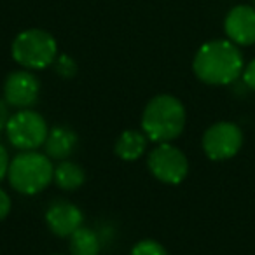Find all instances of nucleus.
Listing matches in <instances>:
<instances>
[{
	"label": "nucleus",
	"mask_w": 255,
	"mask_h": 255,
	"mask_svg": "<svg viewBox=\"0 0 255 255\" xmlns=\"http://www.w3.org/2000/svg\"><path fill=\"white\" fill-rule=\"evenodd\" d=\"M243 54L240 46L229 39H215L205 42L192 60L194 75L210 86L233 84L243 74Z\"/></svg>",
	"instance_id": "obj_1"
},
{
	"label": "nucleus",
	"mask_w": 255,
	"mask_h": 255,
	"mask_svg": "<svg viewBox=\"0 0 255 255\" xmlns=\"http://www.w3.org/2000/svg\"><path fill=\"white\" fill-rule=\"evenodd\" d=\"M187 123L185 107L173 95H156L142 112V131L152 143H168L184 133Z\"/></svg>",
	"instance_id": "obj_2"
},
{
	"label": "nucleus",
	"mask_w": 255,
	"mask_h": 255,
	"mask_svg": "<svg viewBox=\"0 0 255 255\" xmlns=\"http://www.w3.org/2000/svg\"><path fill=\"white\" fill-rule=\"evenodd\" d=\"M54 178V164L47 154L39 150H23L11 159L7 180L16 192L35 196L46 191Z\"/></svg>",
	"instance_id": "obj_3"
},
{
	"label": "nucleus",
	"mask_w": 255,
	"mask_h": 255,
	"mask_svg": "<svg viewBox=\"0 0 255 255\" xmlns=\"http://www.w3.org/2000/svg\"><path fill=\"white\" fill-rule=\"evenodd\" d=\"M12 60L26 70H44L58 58V42L53 33L42 28L19 32L11 44Z\"/></svg>",
	"instance_id": "obj_4"
},
{
	"label": "nucleus",
	"mask_w": 255,
	"mask_h": 255,
	"mask_svg": "<svg viewBox=\"0 0 255 255\" xmlns=\"http://www.w3.org/2000/svg\"><path fill=\"white\" fill-rule=\"evenodd\" d=\"M5 135H7L9 143L19 152L37 150L40 145L46 143V138L49 135V126L39 112L32 109H23L9 117Z\"/></svg>",
	"instance_id": "obj_5"
},
{
	"label": "nucleus",
	"mask_w": 255,
	"mask_h": 255,
	"mask_svg": "<svg viewBox=\"0 0 255 255\" xmlns=\"http://www.w3.org/2000/svg\"><path fill=\"white\" fill-rule=\"evenodd\" d=\"M147 168L161 184L178 185L189 175V159L171 142L156 143V147L147 154Z\"/></svg>",
	"instance_id": "obj_6"
},
{
	"label": "nucleus",
	"mask_w": 255,
	"mask_h": 255,
	"mask_svg": "<svg viewBox=\"0 0 255 255\" xmlns=\"http://www.w3.org/2000/svg\"><path fill=\"white\" fill-rule=\"evenodd\" d=\"M243 145L241 128L229 121L215 123L203 133L201 147L206 157L212 161H227L240 152Z\"/></svg>",
	"instance_id": "obj_7"
},
{
	"label": "nucleus",
	"mask_w": 255,
	"mask_h": 255,
	"mask_svg": "<svg viewBox=\"0 0 255 255\" xmlns=\"http://www.w3.org/2000/svg\"><path fill=\"white\" fill-rule=\"evenodd\" d=\"M40 96V81L32 70H14L4 81V100L12 109H32Z\"/></svg>",
	"instance_id": "obj_8"
},
{
	"label": "nucleus",
	"mask_w": 255,
	"mask_h": 255,
	"mask_svg": "<svg viewBox=\"0 0 255 255\" xmlns=\"http://www.w3.org/2000/svg\"><path fill=\"white\" fill-rule=\"evenodd\" d=\"M46 226L54 236L70 238L84 222V213L77 205L67 199H56L46 208L44 213Z\"/></svg>",
	"instance_id": "obj_9"
},
{
	"label": "nucleus",
	"mask_w": 255,
	"mask_h": 255,
	"mask_svg": "<svg viewBox=\"0 0 255 255\" xmlns=\"http://www.w3.org/2000/svg\"><path fill=\"white\" fill-rule=\"evenodd\" d=\"M224 32L236 46L255 44V7L236 5L231 9L224 19Z\"/></svg>",
	"instance_id": "obj_10"
},
{
	"label": "nucleus",
	"mask_w": 255,
	"mask_h": 255,
	"mask_svg": "<svg viewBox=\"0 0 255 255\" xmlns=\"http://www.w3.org/2000/svg\"><path fill=\"white\" fill-rule=\"evenodd\" d=\"M79 145L77 133L68 126H54L49 129V135L44 143L46 154L51 159L63 161L74 154V150Z\"/></svg>",
	"instance_id": "obj_11"
},
{
	"label": "nucleus",
	"mask_w": 255,
	"mask_h": 255,
	"mask_svg": "<svg viewBox=\"0 0 255 255\" xmlns=\"http://www.w3.org/2000/svg\"><path fill=\"white\" fill-rule=\"evenodd\" d=\"M147 145H149V138L142 129L140 131L138 129H124L114 143V152L121 161L133 163L145 154Z\"/></svg>",
	"instance_id": "obj_12"
},
{
	"label": "nucleus",
	"mask_w": 255,
	"mask_h": 255,
	"mask_svg": "<svg viewBox=\"0 0 255 255\" xmlns=\"http://www.w3.org/2000/svg\"><path fill=\"white\" fill-rule=\"evenodd\" d=\"M53 182L61 189V191L74 192L81 189L86 182V171L81 164L74 161L63 159L54 166V178Z\"/></svg>",
	"instance_id": "obj_13"
},
{
	"label": "nucleus",
	"mask_w": 255,
	"mask_h": 255,
	"mask_svg": "<svg viewBox=\"0 0 255 255\" xmlns=\"http://www.w3.org/2000/svg\"><path fill=\"white\" fill-rule=\"evenodd\" d=\"M102 241L91 227H79L68 238V252L70 255H100Z\"/></svg>",
	"instance_id": "obj_14"
},
{
	"label": "nucleus",
	"mask_w": 255,
	"mask_h": 255,
	"mask_svg": "<svg viewBox=\"0 0 255 255\" xmlns=\"http://www.w3.org/2000/svg\"><path fill=\"white\" fill-rule=\"evenodd\" d=\"M129 255H170L168 250L156 240H140L133 245Z\"/></svg>",
	"instance_id": "obj_15"
},
{
	"label": "nucleus",
	"mask_w": 255,
	"mask_h": 255,
	"mask_svg": "<svg viewBox=\"0 0 255 255\" xmlns=\"http://www.w3.org/2000/svg\"><path fill=\"white\" fill-rule=\"evenodd\" d=\"M53 67L61 79L75 77V75H77V70H79L77 61H75L72 56H68V54H58V58L53 63Z\"/></svg>",
	"instance_id": "obj_16"
},
{
	"label": "nucleus",
	"mask_w": 255,
	"mask_h": 255,
	"mask_svg": "<svg viewBox=\"0 0 255 255\" xmlns=\"http://www.w3.org/2000/svg\"><path fill=\"white\" fill-rule=\"evenodd\" d=\"M11 210H12L11 196L7 194V191H4V189L0 187V222L7 219L9 213H11Z\"/></svg>",
	"instance_id": "obj_17"
},
{
	"label": "nucleus",
	"mask_w": 255,
	"mask_h": 255,
	"mask_svg": "<svg viewBox=\"0 0 255 255\" xmlns=\"http://www.w3.org/2000/svg\"><path fill=\"white\" fill-rule=\"evenodd\" d=\"M241 77H243L245 86H247V88H250L252 91H255V58L248 65H245Z\"/></svg>",
	"instance_id": "obj_18"
},
{
	"label": "nucleus",
	"mask_w": 255,
	"mask_h": 255,
	"mask_svg": "<svg viewBox=\"0 0 255 255\" xmlns=\"http://www.w3.org/2000/svg\"><path fill=\"white\" fill-rule=\"evenodd\" d=\"M9 164H11V157L9 152L2 143H0V182L7 178V171H9Z\"/></svg>",
	"instance_id": "obj_19"
},
{
	"label": "nucleus",
	"mask_w": 255,
	"mask_h": 255,
	"mask_svg": "<svg viewBox=\"0 0 255 255\" xmlns=\"http://www.w3.org/2000/svg\"><path fill=\"white\" fill-rule=\"evenodd\" d=\"M9 117H11V114H9V105L5 103V100H0V131H5Z\"/></svg>",
	"instance_id": "obj_20"
},
{
	"label": "nucleus",
	"mask_w": 255,
	"mask_h": 255,
	"mask_svg": "<svg viewBox=\"0 0 255 255\" xmlns=\"http://www.w3.org/2000/svg\"><path fill=\"white\" fill-rule=\"evenodd\" d=\"M53 255H63V254H53Z\"/></svg>",
	"instance_id": "obj_21"
},
{
	"label": "nucleus",
	"mask_w": 255,
	"mask_h": 255,
	"mask_svg": "<svg viewBox=\"0 0 255 255\" xmlns=\"http://www.w3.org/2000/svg\"><path fill=\"white\" fill-rule=\"evenodd\" d=\"M254 7H255V0H254Z\"/></svg>",
	"instance_id": "obj_22"
}]
</instances>
